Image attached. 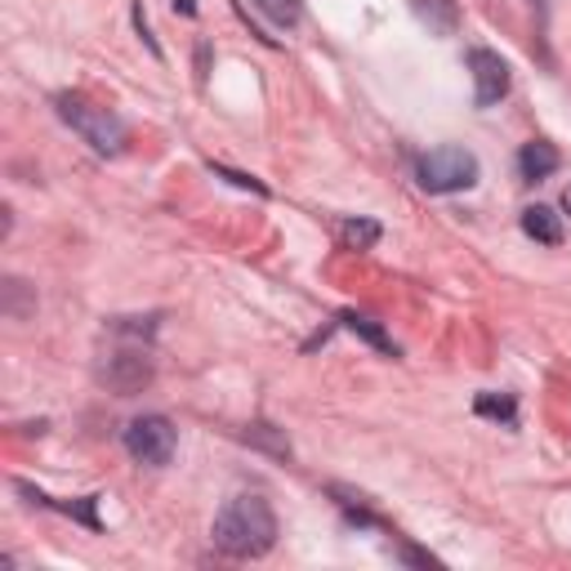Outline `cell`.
I'll return each mask as SVG.
<instances>
[{"label":"cell","mask_w":571,"mask_h":571,"mask_svg":"<svg viewBox=\"0 0 571 571\" xmlns=\"http://www.w3.org/2000/svg\"><path fill=\"white\" fill-rule=\"evenodd\" d=\"M210 536H214V549H223L228 558H264L277 544L273 505L264 496H233L219 509Z\"/></svg>","instance_id":"1"},{"label":"cell","mask_w":571,"mask_h":571,"mask_svg":"<svg viewBox=\"0 0 571 571\" xmlns=\"http://www.w3.org/2000/svg\"><path fill=\"white\" fill-rule=\"evenodd\" d=\"M54 103H59V117H63L94 152L117 157V152L126 148V126L117 121V112H107V107H98V103H89V98H81V94H59Z\"/></svg>","instance_id":"2"},{"label":"cell","mask_w":571,"mask_h":571,"mask_svg":"<svg viewBox=\"0 0 571 571\" xmlns=\"http://www.w3.org/2000/svg\"><path fill=\"white\" fill-rule=\"evenodd\" d=\"M415 179H420L424 192H465V188L478 183V157L469 148L442 144V148H433V152L420 157Z\"/></svg>","instance_id":"3"},{"label":"cell","mask_w":571,"mask_h":571,"mask_svg":"<svg viewBox=\"0 0 571 571\" xmlns=\"http://www.w3.org/2000/svg\"><path fill=\"white\" fill-rule=\"evenodd\" d=\"M175 446H179V433H175V424L166 415H139V420L126 424V451L135 455L139 465H152V469L170 465Z\"/></svg>","instance_id":"4"},{"label":"cell","mask_w":571,"mask_h":571,"mask_svg":"<svg viewBox=\"0 0 571 571\" xmlns=\"http://www.w3.org/2000/svg\"><path fill=\"white\" fill-rule=\"evenodd\" d=\"M469 72H474V98L478 107H491L509 94V63L496 50H469Z\"/></svg>","instance_id":"5"},{"label":"cell","mask_w":571,"mask_h":571,"mask_svg":"<svg viewBox=\"0 0 571 571\" xmlns=\"http://www.w3.org/2000/svg\"><path fill=\"white\" fill-rule=\"evenodd\" d=\"M103 380H107V389L130 398L152 384V362H148V353H112V362L103 367Z\"/></svg>","instance_id":"6"},{"label":"cell","mask_w":571,"mask_h":571,"mask_svg":"<svg viewBox=\"0 0 571 571\" xmlns=\"http://www.w3.org/2000/svg\"><path fill=\"white\" fill-rule=\"evenodd\" d=\"M558 166H562V157H558V148L544 144V139H531V144H522V152H518V170H522L527 183L549 179Z\"/></svg>","instance_id":"7"},{"label":"cell","mask_w":571,"mask_h":571,"mask_svg":"<svg viewBox=\"0 0 571 571\" xmlns=\"http://www.w3.org/2000/svg\"><path fill=\"white\" fill-rule=\"evenodd\" d=\"M522 233L540 246H558L562 242V219L553 214V205H527L522 210Z\"/></svg>","instance_id":"8"},{"label":"cell","mask_w":571,"mask_h":571,"mask_svg":"<svg viewBox=\"0 0 571 571\" xmlns=\"http://www.w3.org/2000/svg\"><path fill=\"white\" fill-rule=\"evenodd\" d=\"M415 19L420 23H429V32H437V36H451L455 32V6L451 0H415Z\"/></svg>","instance_id":"9"},{"label":"cell","mask_w":571,"mask_h":571,"mask_svg":"<svg viewBox=\"0 0 571 571\" xmlns=\"http://www.w3.org/2000/svg\"><path fill=\"white\" fill-rule=\"evenodd\" d=\"M345 326L353 330V335H362L367 339V345H376L380 353H389V358H398V345H393V339L371 321V317H358V313H345Z\"/></svg>","instance_id":"10"},{"label":"cell","mask_w":571,"mask_h":571,"mask_svg":"<svg viewBox=\"0 0 571 571\" xmlns=\"http://www.w3.org/2000/svg\"><path fill=\"white\" fill-rule=\"evenodd\" d=\"M345 242L353 246V251H367V246H376L380 242V223H371V219H345Z\"/></svg>","instance_id":"11"},{"label":"cell","mask_w":571,"mask_h":571,"mask_svg":"<svg viewBox=\"0 0 571 571\" xmlns=\"http://www.w3.org/2000/svg\"><path fill=\"white\" fill-rule=\"evenodd\" d=\"M255 6H260L277 28H295V23H299V14H304V10H299V0H255Z\"/></svg>","instance_id":"12"},{"label":"cell","mask_w":571,"mask_h":571,"mask_svg":"<svg viewBox=\"0 0 571 571\" xmlns=\"http://www.w3.org/2000/svg\"><path fill=\"white\" fill-rule=\"evenodd\" d=\"M478 415H491V420L518 424V406H514V398H496V393H478Z\"/></svg>","instance_id":"13"},{"label":"cell","mask_w":571,"mask_h":571,"mask_svg":"<svg viewBox=\"0 0 571 571\" xmlns=\"http://www.w3.org/2000/svg\"><path fill=\"white\" fill-rule=\"evenodd\" d=\"M246 442H255V446H268V451H277V455H290V442L273 429V424H251L246 429Z\"/></svg>","instance_id":"14"},{"label":"cell","mask_w":571,"mask_h":571,"mask_svg":"<svg viewBox=\"0 0 571 571\" xmlns=\"http://www.w3.org/2000/svg\"><path fill=\"white\" fill-rule=\"evenodd\" d=\"M214 175H219V179H228V183H237V188H251V192H260V197H264V183H260V179H251V175L223 170V166H214Z\"/></svg>","instance_id":"15"},{"label":"cell","mask_w":571,"mask_h":571,"mask_svg":"<svg viewBox=\"0 0 571 571\" xmlns=\"http://www.w3.org/2000/svg\"><path fill=\"white\" fill-rule=\"evenodd\" d=\"M135 28H139V36L148 41V50H152V54H161V50H157V41H152V32H148V14H144V6H135Z\"/></svg>","instance_id":"16"},{"label":"cell","mask_w":571,"mask_h":571,"mask_svg":"<svg viewBox=\"0 0 571 571\" xmlns=\"http://www.w3.org/2000/svg\"><path fill=\"white\" fill-rule=\"evenodd\" d=\"M175 10H179L183 19H197V0H175Z\"/></svg>","instance_id":"17"},{"label":"cell","mask_w":571,"mask_h":571,"mask_svg":"<svg viewBox=\"0 0 571 571\" xmlns=\"http://www.w3.org/2000/svg\"><path fill=\"white\" fill-rule=\"evenodd\" d=\"M562 210L571 214V183H567V192H562Z\"/></svg>","instance_id":"18"}]
</instances>
